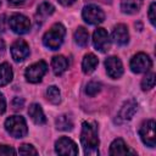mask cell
Listing matches in <instances>:
<instances>
[{"label": "cell", "instance_id": "obj_1", "mask_svg": "<svg viewBox=\"0 0 156 156\" xmlns=\"http://www.w3.org/2000/svg\"><path fill=\"white\" fill-rule=\"evenodd\" d=\"M80 144L83 146L85 155H98L99 154V135L98 126L95 122H83L80 133Z\"/></svg>", "mask_w": 156, "mask_h": 156}, {"label": "cell", "instance_id": "obj_2", "mask_svg": "<svg viewBox=\"0 0 156 156\" xmlns=\"http://www.w3.org/2000/svg\"><path fill=\"white\" fill-rule=\"evenodd\" d=\"M66 28L61 23H55L43 37V43L50 50H57L65 39Z\"/></svg>", "mask_w": 156, "mask_h": 156}, {"label": "cell", "instance_id": "obj_3", "mask_svg": "<svg viewBox=\"0 0 156 156\" xmlns=\"http://www.w3.org/2000/svg\"><path fill=\"white\" fill-rule=\"evenodd\" d=\"M5 129L13 138H23L28 133L26 119L22 116H17V115L10 116L5 121Z\"/></svg>", "mask_w": 156, "mask_h": 156}, {"label": "cell", "instance_id": "obj_4", "mask_svg": "<svg viewBox=\"0 0 156 156\" xmlns=\"http://www.w3.org/2000/svg\"><path fill=\"white\" fill-rule=\"evenodd\" d=\"M155 127H156V123L154 119H146L141 123V126L139 128L140 139L143 140V143L146 146H150V147L155 146V138H156Z\"/></svg>", "mask_w": 156, "mask_h": 156}, {"label": "cell", "instance_id": "obj_5", "mask_svg": "<svg viewBox=\"0 0 156 156\" xmlns=\"http://www.w3.org/2000/svg\"><path fill=\"white\" fill-rule=\"evenodd\" d=\"M48 71V65L45 61H38L33 65H30L26 72H24V76H26V79L27 82L29 83H39L41 80V78L44 77V74L46 73Z\"/></svg>", "mask_w": 156, "mask_h": 156}, {"label": "cell", "instance_id": "obj_6", "mask_svg": "<svg viewBox=\"0 0 156 156\" xmlns=\"http://www.w3.org/2000/svg\"><path fill=\"white\" fill-rule=\"evenodd\" d=\"M9 26L16 34H26L30 29V21L24 15L15 13L9 18Z\"/></svg>", "mask_w": 156, "mask_h": 156}, {"label": "cell", "instance_id": "obj_7", "mask_svg": "<svg viewBox=\"0 0 156 156\" xmlns=\"http://www.w3.org/2000/svg\"><path fill=\"white\" fill-rule=\"evenodd\" d=\"M130 69L134 72V73H144V72H147L151 66H152V62H151V58L144 54V52H138L136 55H134L130 60Z\"/></svg>", "mask_w": 156, "mask_h": 156}, {"label": "cell", "instance_id": "obj_8", "mask_svg": "<svg viewBox=\"0 0 156 156\" xmlns=\"http://www.w3.org/2000/svg\"><path fill=\"white\" fill-rule=\"evenodd\" d=\"M83 20L89 24H99L105 20L104 11L96 5H87L82 11Z\"/></svg>", "mask_w": 156, "mask_h": 156}, {"label": "cell", "instance_id": "obj_9", "mask_svg": "<svg viewBox=\"0 0 156 156\" xmlns=\"http://www.w3.org/2000/svg\"><path fill=\"white\" fill-rule=\"evenodd\" d=\"M55 151L58 155H78L77 144L67 136H62L55 143Z\"/></svg>", "mask_w": 156, "mask_h": 156}, {"label": "cell", "instance_id": "obj_10", "mask_svg": "<svg viewBox=\"0 0 156 156\" xmlns=\"http://www.w3.org/2000/svg\"><path fill=\"white\" fill-rule=\"evenodd\" d=\"M93 44L94 48L101 52H106L110 50V38L108 33L104 28H98L95 29L93 34Z\"/></svg>", "mask_w": 156, "mask_h": 156}, {"label": "cell", "instance_id": "obj_11", "mask_svg": "<svg viewBox=\"0 0 156 156\" xmlns=\"http://www.w3.org/2000/svg\"><path fill=\"white\" fill-rule=\"evenodd\" d=\"M11 55L16 62H21L29 55V46L23 39H17L11 45Z\"/></svg>", "mask_w": 156, "mask_h": 156}, {"label": "cell", "instance_id": "obj_12", "mask_svg": "<svg viewBox=\"0 0 156 156\" xmlns=\"http://www.w3.org/2000/svg\"><path fill=\"white\" fill-rule=\"evenodd\" d=\"M105 67H106L107 74L113 79H117L123 74V65L117 56L107 57L105 60Z\"/></svg>", "mask_w": 156, "mask_h": 156}, {"label": "cell", "instance_id": "obj_13", "mask_svg": "<svg viewBox=\"0 0 156 156\" xmlns=\"http://www.w3.org/2000/svg\"><path fill=\"white\" fill-rule=\"evenodd\" d=\"M136 108H138L136 101L134 99H129V100H127L122 105V107H121V110L118 112L117 118L119 121H128V119H130L134 116V113L136 112Z\"/></svg>", "mask_w": 156, "mask_h": 156}, {"label": "cell", "instance_id": "obj_14", "mask_svg": "<svg viewBox=\"0 0 156 156\" xmlns=\"http://www.w3.org/2000/svg\"><path fill=\"white\" fill-rule=\"evenodd\" d=\"M112 40L117 45H126L129 41V33L126 24H117L112 30Z\"/></svg>", "mask_w": 156, "mask_h": 156}, {"label": "cell", "instance_id": "obj_15", "mask_svg": "<svg viewBox=\"0 0 156 156\" xmlns=\"http://www.w3.org/2000/svg\"><path fill=\"white\" fill-rule=\"evenodd\" d=\"M28 115L32 118V121L38 126L45 124V122H46V117H45L43 108L39 104H32L28 108Z\"/></svg>", "mask_w": 156, "mask_h": 156}, {"label": "cell", "instance_id": "obj_16", "mask_svg": "<svg viewBox=\"0 0 156 156\" xmlns=\"http://www.w3.org/2000/svg\"><path fill=\"white\" fill-rule=\"evenodd\" d=\"M110 155H127V154H135L133 150H130L123 139L117 138L112 141L110 146Z\"/></svg>", "mask_w": 156, "mask_h": 156}, {"label": "cell", "instance_id": "obj_17", "mask_svg": "<svg viewBox=\"0 0 156 156\" xmlns=\"http://www.w3.org/2000/svg\"><path fill=\"white\" fill-rule=\"evenodd\" d=\"M51 67H52V72L56 76H61L68 68V61L62 55L54 56L52 60H51Z\"/></svg>", "mask_w": 156, "mask_h": 156}, {"label": "cell", "instance_id": "obj_18", "mask_svg": "<svg viewBox=\"0 0 156 156\" xmlns=\"http://www.w3.org/2000/svg\"><path fill=\"white\" fill-rule=\"evenodd\" d=\"M98 63H99V60L94 54H87L82 61V69L85 74H90L95 71Z\"/></svg>", "mask_w": 156, "mask_h": 156}, {"label": "cell", "instance_id": "obj_19", "mask_svg": "<svg viewBox=\"0 0 156 156\" xmlns=\"http://www.w3.org/2000/svg\"><path fill=\"white\" fill-rule=\"evenodd\" d=\"M143 5V0H121V10L124 13H136Z\"/></svg>", "mask_w": 156, "mask_h": 156}, {"label": "cell", "instance_id": "obj_20", "mask_svg": "<svg viewBox=\"0 0 156 156\" xmlns=\"http://www.w3.org/2000/svg\"><path fill=\"white\" fill-rule=\"evenodd\" d=\"M13 77V72L11 66L7 62H4L0 65V87L7 85Z\"/></svg>", "mask_w": 156, "mask_h": 156}, {"label": "cell", "instance_id": "obj_21", "mask_svg": "<svg viewBox=\"0 0 156 156\" xmlns=\"http://www.w3.org/2000/svg\"><path fill=\"white\" fill-rule=\"evenodd\" d=\"M74 41L79 46L84 48L89 43V33L84 27H78L77 30L74 32Z\"/></svg>", "mask_w": 156, "mask_h": 156}, {"label": "cell", "instance_id": "obj_22", "mask_svg": "<svg viewBox=\"0 0 156 156\" xmlns=\"http://www.w3.org/2000/svg\"><path fill=\"white\" fill-rule=\"evenodd\" d=\"M55 124H56V128L60 129V130H71L73 128V122H72V118L67 115H61L56 118L55 121Z\"/></svg>", "mask_w": 156, "mask_h": 156}, {"label": "cell", "instance_id": "obj_23", "mask_svg": "<svg viewBox=\"0 0 156 156\" xmlns=\"http://www.w3.org/2000/svg\"><path fill=\"white\" fill-rule=\"evenodd\" d=\"M55 11V7L50 4V2H43L41 5H39L38 11H37V17H39L40 20H44L46 17H49L50 15H52Z\"/></svg>", "mask_w": 156, "mask_h": 156}, {"label": "cell", "instance_id": "obj_24", "mask_svg": "<svg viewBox=\"0 0 156 156\" xmlns=\"http://www.w3.org/2000/svg\"><path fill=\"white\" fill-rule=\"evenodd\" d=\"M46 98L51 104H55V105L58 104L61 101V94H60L58 88L55 85H50L46 89Z\"/></svg>", "mask_w": 156, "mask_h": 156}, {"label": "cell", "instance_id": "obj_25", "mask_svg": "<svg viewBox=\"0 0 156 156\" xmlns=\"http://www.w3.org/2000/svg\"><path fill=\"white\" fill-rule=\"evenodd\" d=\"M101 89V83L96 82V80H91L87 84L85 87V94L89 96H95Z\"/></svg>", "mask_w": 156, "mask_h": 156}, {"label": "cell", "instance_id": "obj_26", "mask_svg": "<svg viewBox=\"0 0 156 156\" xmlns=\"http://www.w3.org/2000/svg\"><path fill=\"white\" fill-rule=\"evenodd\" d=\"M155 87V73H147L141 80V89L150 90Z\"/></svg>", "mask_w": 156, "mask_h": 156}, {"label": "cell", "instance_id": "obj_27", "mask_svg": "<svg viewBox=\"0 0 156 156\" xmlns=\"http://www.w3.org/2000/svg\"><path fill=\"white\" fill-rule=\"evenodd\" d=\"M18 152H20L21 155H37V154H38V151H37L32 145H29V144H23V145H21Z\"/></svg>", "mask_w": 156, "mask_h": 156}, {"label": "cell", "instance_id": "obj_28", "mask_svg": "<svg viewBox=\"0 0 156 156\" xmlns=\"http://www.w3.org/2000/svg\"><path fill=\"white\" fill-rule=\"evenodd\" d=\"M11 105H12V108H13L15 111H20V110H22V107H23V105H24V101H23V99H21V98H15V99L12 100Z\"/></svg>", "mask_w": 156, "mask_h": 156}, {"label": "cell", "instance_id": "obj_29", "mask_svg": "<svg viewBox=\"0 0 156 156\" xmlns=\"http://www.w3.org/2000/svg\"><path fill=\"white\" fill-rule=\"evenodd\" d=\"M16 151L9 145H0V155H15Z\"/></svg>", "mask_w": 156, "mask_h": 156}, {"label": "cell", "instance_id": "obj_30", "mask_svg": "<svg viewBox=\"0 0 156 156\" xmlns=\"http://www.w3.org/2000/svg\"><path fill=\"white\" fill-rule=\"evenodd\" d=\"M155 9H156V4L151 2L150 7H149V20L152 26H155Z\"/></svg>", "mask_w": 156, "mask_h": 156}, {"label": "cell", "instance_id": "obj_31", "mask_svg": "<svg viewBox=\"0 0 156 156\" xmlns=\"http://www.w3.org/2000/svg\"><path fill=\"white\" fill-rule=\"evenodd\" d=\"M6 110V100L4 98V95L0 93V115H2Z\"/></svg>", "mask_w": 156, "mask_h": 156}, {"label": "cell", "instance_id": "obj_32", "mask_svg": "<svg viewBox=\"0 0 156 156\" xmlns=\"http://www.w3.org/2000/svg\"><path fill=\"white\" fill-rule=\"evenodd\" d=\"M74 1H76V0H58V2H60L61 5H63V6H69V5H72Z\"/></svg>", "mask_w": 156, "mask_h": 156}, {"label": "cell", "instance_id": "obj_33", "mask_svg": "<svg viewBox=\"0 0 156 156\" xmlns=\"http://www.w3.org/2000/svg\"><path fill=\"white\" fill-rule=\"evenodd\" d=\"M24 0H9V2L13 4V5H18V4H22Z\"/></svg>", "mask_w": 156, "mask_h": 156}, {"label": "cell", "instance_id": "obj_34", "mask_svg": "<svg viewBox=\"0 0 156 156\" xmlns=\"http://www.w3.org/2000/svg\"><path fill=\"white\" fill-rule=\"evenodd\" d=\"M4 48H5V44L2 40H0V51H4Z\"/></svg>", "mask_w": 156, "mask_h": 156}, {"label": "cell", "instance_id": "obj_35", "mask_svg": "<svg viewBox=\"0 0 156 156\" xmlns=\"http://www.w3.org/2000/svg\"><path fill=\"white\" fill-rule=\"evenodd\" d=\"M0 1H1V0H0Z\"/></svg>", "mask_w": 156, "mask_h": 156}]
</instances>
